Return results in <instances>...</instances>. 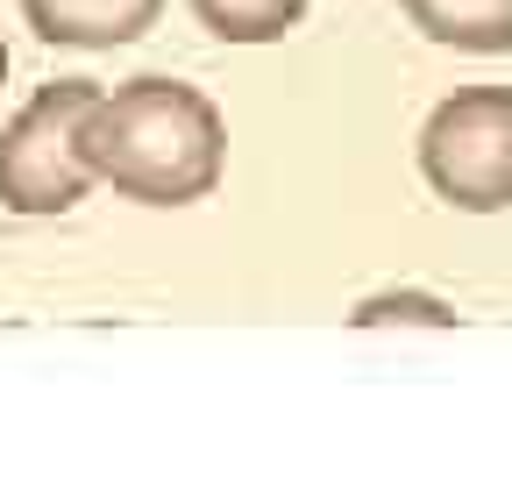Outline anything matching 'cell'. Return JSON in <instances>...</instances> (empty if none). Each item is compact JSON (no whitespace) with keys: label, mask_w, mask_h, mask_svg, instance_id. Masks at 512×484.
<instances>
[{"label":"cell","mask_w":512,"mask_h":484,"mask_svg":"<svg viewBox=\"0 0 512 484\" xmlns=\"http://www.w3.org/2000/svg\"><path fill=\"white\" fill-rule=\"evenodd\" d=\"M86 164L121 200L192 207L221 186L228 121L200 86L143 72V79H121L114 93L100 86V107L86 121Z\"/></svg>","instance_id":"1"},{"label":"cell","mask_w":512,"mask_h":484,"mask_svg":"<svg viewBox=\"0 0 512 484\" xmlns=\"http://www.w3.org/2000/svg\"><path fill=\"white\" fill-rule=\"evenodd\" d=\"M100 107L93 79H50L36 86L15 121L0 129V207L8 214H72L93 193V164H86V121Z\"/></svg>","instance_id":"2"},{"label":"cell","mask_w":512,"mask_h":484,"mask_svg":"<svg viewBox=\"0 0 512 484\" xmlns=\"http://www.w3.org/2000/svg\"><path fill=\"white\" fill-rule=\"evenodd\" d=\"M420 178L463 214L512 207V86L448 93L420 129Z\"/></svg>","instance_id":"3"},{"label":"cell","mask_w":512,"mask_h":484,"mask_svg":"<svg viewBox=\"0 0 512 484\" xmlns=\"http://www.w3.org/2000/svg\"><path fill=\"white\" fill-rule=\"evenodd\" d=\"M22 15L43 43L64 50H114V43H136L157 29L164 0H22Z\"/></svg>","instance_id":"4"},{"label":"cell","mask_w":512,"mask_h":484,"mask_svg":"<svg viewBox=\"0 0 512 484\" xmlns=\"http://www.w3.org/2000/svg\"><path fill=\"white\" fill-rule=\"evenodd\" d=\"M399 8L427 43L470 50V57L512 50V0H399Z\"/></svg>","instance_id":"5"},{"label":"cell","mask_w":512,"mask_h":484,"mask_svg":"<svg viewBox=\"0 0 512 484\" xmlns=\"http://www.w3.org/2000/svg\"><path fill=\"white\" fill-rule=\"evenodd\" d=\"M192 15L221 43H278L285 29H299L306 0H192Z\"/></svg>","instance_id":"6"},{"label":"cell","mask_w":512,"mask_h":484,"mask_svg":"<svg viewBox=\"0 0 512 484\" xmlns=\"http://www.w3.org/2000/svg\"><path fill=\"white\" fill-rule=\"evenodd\" d=\"M349 321H356V328H377V321H434V328H448V321H456V307L434 299V292H377V299H363Z\"/></svg>","instance_id":"7"},{"label":"cell","mask_w":512,"mask_h":484,"mask_svg":"<svg viewBox=\"0 0 512 484\" xmlns=\"http://www.w3.org/2000/svg\"><path fill=\"white\" fill-rule=\"evenodd\" d=\"M0 79H8V43H0Z\"/></svg>","instance_id":"8"}]
</instances>
